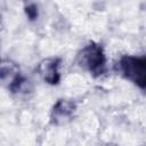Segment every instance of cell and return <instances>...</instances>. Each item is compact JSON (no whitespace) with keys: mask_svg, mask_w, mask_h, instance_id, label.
Segmentation results:
<instances>
[{"mask_svg":"<svg viewBox=\"0 0 146 146\" xmlns=\"http://www.w3.org/2000/svg\"><path fill=\"white\" fill-rule=\"evenodd\" d=\"M120 70L122 75L146 90V55L145 56H131L127 55L120 59Z\"/></svg>","mask_w":146,"mask_h":146,"instance_id":"6da1fadb","label":"cell"},{"mask_svg":"<svg viewBox=\"0 0 146 146\" xmlns=\"http://www.w3.org/2000/svg\"><path fill=\"white\" fill-rule=\"evenodd\" d=\"M79 64L94 75H102L105 72L106 58L103 48L94 42L86 46L79 54Z\"/></svg>","mask_w":146,"mask_h":146,"instance_id":"7a4b0ae2","label":"cell"},{"mask_svg":"<svg viewBox=\"0 0 146 146\" xmlns=\"http://www.w3.org/2000/svg\"><path fill=\"white\" fill-rule=\"evenodd\" d=\"M59 60L56 58L52 59H47L42 62L39 66V72L42 75L43 80L50 84H57L59 81Z\"/></svg>","mask_w":146,"mask_h":146,"instance_id":"3957f363","label":"cell"},{"mask_svg":"<svg viewBox=\"0 0 146 146\" xmlns=\"http://www.w3.org/2000/svg\"><path fill=\"white\" fill-rule=\"evenodd\" d=\"M74 110V106L72 103H68L66 100H60L56 104L54 107V115L56 119L58 117H67Z\"/></svg>","mask_w":146,"mask_h":146,"instance_id":"277c9868","label":"cell"},{"mask_svg":"<svg viewBox=\"0 0 146 146\" xmlns=\"http://www.w3.org/2000/svg\"><path fill=\"white\" fill-rule=\"evenodd\" d=\"M26 14H27V16H29L30 19L36 18V16H38V10H36V8H35V6H29V7L26 8Z\"/></svg>","mask_w":146,"mask_h":146,"instance_id":"5b68a950","label":"cell"}]
</instances>
